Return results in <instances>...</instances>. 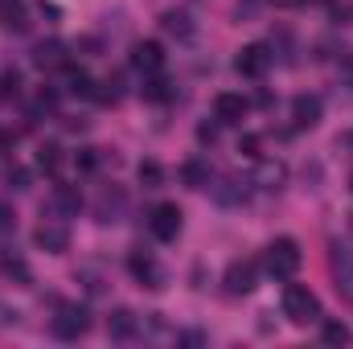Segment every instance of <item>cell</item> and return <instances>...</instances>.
Listing matches in <instances>:
<instances>
[{
  "label": "cell",
  "instance_id": "obj_1",
  "mask_svg": "<svg viewBox=\"0 0 353 349\" xmlns=\"http://www.w3.org/2000/svg\"><path fill=\"white\" fill-rule=\"evenodd\" d=\"M283 317H288L292 325H312V321H321V300H316V292L304 288V283H288V288H283Z\"/></svg>",
  "mask_w": 353,
  "mask_h": 349
},
{
  "label": "cell",
  "instance_id": "obj_2",
  "mask_svg": "<svg viewBox=\"0 0 353 349\" xmlns=\"http://www.w3.org/2000/svg\"><path fill=\"white\" fill-rule=\"evenodd\" d=\"M300 263H304V255H300V243H296V239H275V243H267V251H263L267 275L292 279V275L300 271Z\"/></svg>",
  "mask_w": 353,
  "mask_h": 349
},
{
  "label": "cell",
  "instance_id": "obj_3",
  "mask_svg": "<svg viewBox=\"0 0 353 349\" xmlns=\"http://www.w3.org/2000/svg\"><path fill=\"white\" fill-rule=\"evenodd\" d=\"M128 271H132V279L140 283V288H165V279H169V271L157 263V255L152 251H144V247H136L132 255H128Z\"/></svg>",
  "mask_w": 353,
  "mask_h": 349
},
{
  "label": "cell",
  "instance_id": "obj_4",
  "mask_svg": "<svg viewBox=\"0 0 353 349\" xmlns=\"http://www.w3.org/2000/svg\"><path fill=\"white\" fill-rule=\"evenodd\" d=\"M50 325H54V337L79 341V337L90 329V312L83 308V304H58V317H54Z\"/></svg>",
  "mask_w": 353,
  "mask_h": 349
},
{
  "label": "cell",
  "instance_id": "obj_5",
  "mask_svg": "<svg viewBox=\"0 0 353 349\" xmlns=\"http://www.w3.org/2000/svg\"><path fill=\"white\" fill-rule=\"evenodd\" d=\"M271 62H275L271 46L255 41V46H243V50H239V58H234V70H239L243 79H263L267 70H271Z\"/></svg>",
  "mask_w": 353,
  "mask_h": 349
},
{
  "label": "cell",
  "instance_id": "obj_6",
  "mask_svg": "<svg viewBox=\"0 0 353 349\" xmlns=\"http://www.w3.org/2000/svg\"><path fill=\"white\" fill-rule=\"evenodd\" d=\"M181 210H176L173 201H161V206H152V214H148V230H152V239H161V243H176V235H181Z\"/></svg>",
  "mask_w": 353,
  "mask_h": 349
},
{
  "label": "cell",
  "instance_id": "obj_7",
  "mask_svg": "<svg viewBox=\"0 0 353 349\" xmlns=\"http://www.w3.org/2000/svg\"><path fill=\"white\" fill-rule=\"evenodd\" d=\"M222 283H226L230 296H247V292H255V288H259V263L255 259H234L230 267H226Z\"/></svg>",
  "mask_w": 353,
  "mask_h": 349
},
{
  "label": "cell",
  "instance_id": "obj_8",
  "mask_svg": "<svg viewBox=\"0 0 353 349\" xmlns=\"http://www.w3.org/2000/svg\"><path fill=\"white\" fill-rule=\"evenodd\" d=\"M33 243H37L41 251H50V255H62V251H70V226H66L62 218H46V222L33 230Z\"/></svg>",
  "mask_w": 353,
  "mask_h": 349
},
{
  "label": "cell",
  "instance_id": "obj_9",
  "mask_svg": "<svg viewBox=\"0 0 353 349\" xmlns=\"http://www.w3.org/2000/svg\"><path fill=\"white\" fill-rule=\"evenodd\" d=\"M329 267H333V283H337V292L353 304V251L350 247H341V243H333V247H329Z\"/></svg>",
  "mask_w": 353,
  "mask_h": 349
},
{
  "label": "cell",
  "instance_id": "obj_10",
  "mask_svg": "<svg viewBox=\"0 0 353 349\" xmlns=\"http://www.w3.org/2000/svg\"><path fill=\"white\" fill-rule=\"evenodd\" d=\"M132 66L148 79V74H161L165 70V46L161 41H136L132 46Z\"/></svg>",
  "mask_w": 353,
  "mask_h": 349
},
{
  "label": "cell",
  "instance_id": "obj_11",
  "mask_svg": "<svg viewBox=\"0 0 353 349\" xmlns=\"http://www.w3.org/2000/svg\"><path fill=\"white\" fill-rule=\"evenodd\" d=\"M247 111H251V103H247L243 94H234V90H222V94L214 99V119H218V123H243Z\"/></svg>",
  "mask_w": 353,
  "mask_h": 349
},
{
  "label": "cell",
  "instance_id": "obj_12",
  "mask_svg": "<svg viewBox=\"0 0 353 349\" xmlns=\"http://www.w3.org/2000/svg\"><path fill=\"white\" fill-rule=\"evenodd\" d=\"M33 66H37V70H66V66H70L66 46H62V41H37V46H33Z\"/></svg>",
  "mask_w": 353,
  "mask_h": 349
},
{
  "label": "cell",
  "instance_id": "obj_13",
  "mask_svg": "<svg viewBox=\"0 0 353 349\" xmlns=\"http://www.w3.org/2000/svg\"><path fill=\"white\" fill-rule=\"evenodd\" d=\"M50 210H54L58 218H74V214L83 210V193H79V185H54V193H50Z\"/></svg>",
  "mask_w": 353,
  "mask_h": 349
},
{
  "label": "cell",
  "instance_id": "obj_14",
  "mask_svg": "<svg viewBox=\"0 0 353 349\" xmlns=\"http://www.w3.org/2000/svg\"><path fill=\"white\" fill-rule=\"evenodd\" d=\"M321 99L316 94H296L292 99V119H296V128H316L321 123Z\"/></svg>",
  "mask_w": 353,
  "mask_h": 349
},
{
  "label": "cell",
  "instance_id": "obj_15",
  "mask_svg": "<svg viewBox=\"0 0 353 349\" xmlns=\"http://www.w3.org/2000/svg\"><path fill=\"white\" fill-rule=\"evenodd\" d=\"M0 29L25 33L29 29V4L25 0H0Z\"/></svg>",
  "mask_w": 353,
  "mask_h": 349
},
{
  "label": "cell",
  "instance_id": "obj_16",
  "mask_svg": "<svg viewBox=\"0 0 353 349\" xmlns=\"http://www.w3.org/2000/svg\"><path fill=\"white\" fill-rule=\"evenodd\" d=\"M107 333H111L115 341H128V337H136V333H140V317H136V312H128V308H115V312L107 317Z\"/></svg>",
  "mask_w": 353,
  "mask_h": 349
},
{
  "label": "cell",
  "instance_id": "obj_17",
  "mask_svg": "<svg viewBox=\"0 0 353 349\" xmlns=\"http://www.w3.org/2000/svg\"><path fill=\"white\" fill-rule=\"evenodd\" d=\"M99 222H119L123 218V210H128V197L119 193V189H103V197H99Z\"/></svg>",
  "mask_w": 353,
  "mask_h": 349
},
{
  "label": "cell",
  "instance_id": "obj_18",
  "mask_svg": "<svg viewBox=\"0 0 353 349\" xmlns=\"http://www.w3.org/2000/svg\"><path fill=\"white\" fill-rule=\"evenodd\" d=\"M161 29H165L169 37H181V41H185V37H193V17H189L185 8H169V12L161 17Z\"/></svg>",
  "mask_w": 353,
  "mask_h": 349
},
{
  "label": "cell",
  "instance_id": "obj_19",
  "mask_svg": "<svg viewBox=\"0 0 353 349\" xmlns=\"http://www.w3.org/2000/svg\"><path fill=\"white\" fill-rule=\"evenodd\" d=\"M214 197H218L222 206H239V201H247V181H239V177H222V181L214 185Z\"/></svg>",
  "mask_w": 353,
  "mask_h": 349
},
{
  "label": "cell",
  "instance_id": "obj_20",
  "mask_svg": "<svg viewBox=\"0 0 353 349\" xmlns=\"http://www.w3.org/2000/svg\"><path fill=\"white\" fill-rule=\"evenodd\" d=\"M283 181H288V165H283V161H263V157H259L255 185H263V189H279Z\"/></svg>",
  "mask_w": 353,
  "mask_h": 349
},
{
  "label": "cell",
  "instance_id": "obj_21",
  "mask_svg": "<svg viewBox=\"0 0 353 349\" xmlns=\"http://www.w3.org/2000/svg\"><path fill=\"white\" fill-rule=\"evenodd\" d=\"M0 275L12 279V283H29V279H33L29 263L21 259V255H8V251H0Z\"/></svg>",
  "mask_w": 353,
  "mask_h": 349
},
{
  "label": "cell",
  "instance_id": "obj_22",
  "mask_svg": "<svg viewBox=\"0 0 353 349\" xmlns=\"http://www.w3.org/2000/svg\"><path fill=\"white\" fill-rule=\"evenodd\" d=\"M66 94H79V99H94V79H90L87 70H74V66H66V83H62Z\"/></svg>",
  "mask_w": 353,
  "mask_h": 349
},
{
  "label": "cell",
  "instance_id": "obj_23",
  "mask_svg": "<svg viewBox=\"0 0 353 349\" xmlns=\"http://www.w3.org/2000/svg\"><path fill=\"white\" fill-rule=\"evenodd\" d=\"M140 94H144L148 103H169L176 90H173V83H169L165 74H148V79H144V87H140Z\"/></svg>",
  "mask_w": 353,
  "mask_h": 349
},
{
  "label": "cell",
  "instance_id": "obj_24",
  "mask_svg": "<svg viewBox=\"0 0 353 349\" xmlns=\"http://www.w3.org/2000/svg\"><path fill=\"white\" fill-rule=\"evenodd\" d=\"M181 181H185L189 189H205V185L214 181V173H210L205 161H185V165H181Z\"/></svg>",
  "mask_w": 353,
  "mask_h": 349
},
{
  "label": "cell",
  "instance_id": "obj_25",
  "mask_svg": "<svg viewBox=\"0 0 353 349\" xmlns=\"http://www.w3.org/2000/svg\"><path fill=\"white\" fill-rule=\"evenodd\" d=\"M37 169L50 173V177H58L62 173V148H58V144H41V148H37Z\"/></svg>",
  "mask_w": 353,
  "mask_h": 349
},
{
  "label": "cell",
  "instance_id": "obj_26",
  "mask_svg": "<svg viewBox=\"0 0 353 349\" xmlns=\"http://www.w3.org/2000/svg\"><path fill=\"white\" fill-rule=\"evenodd\" d=\"M136 177H140L144 189H161V185H165V169H161V161H140Z\"/></svg>",
  "mask_w": 353,
  "mask_h": 349
},
{
  "label": "cell",
  "instance_id": "obj_27",
  "mask_svg": "<svg viewBox=\"0 0 353 349\" xmlns=\"http://www.w3.org/2000/svg\"><path fill=\"white\" fill-rule=\"evenodd\" d=\"M350 337H353V333L341 325V321H329V325L321 329V341H325V346H345Z\"/></svg>",
  "mask_w": 353,
  "mask_h": 349
},
{
  "label": "cell",
  "instance_id": "obj_28",
  "mask_svg": "<svg viewBox=\"0 0 353 349\" xmlns=\"http://www.w3.org/2000/svg\"><path fill=\"white\" fill-rule=\"evenodd\" d=\"M94 99H99V103H119V79L111 74V79L94 83Z\"/></svg>",
  "mask_w": 353,
  "mask_h": 349
},
{
  "label": "cell",
  "instance_id": "obj_29",
  "mask_svg": "<svg viewBox=\"0 0 353 349\" xmlns=\"http://www.w3.org/2000/svg\"><path fill=\"white\" fill-rule=\"evenodd\" d=\"M54 111H58V94L54 90H41L33 99V115H54Z\"/></svg>",
  "mask_w": 353,
  "mask_h": 349
},
{
  "label": "cell",
  "instance_id": "obj_30",
  "mask_svg": "<svg viewBox=\"0 0 353 349\" xmlns=\"http://www.w3.org/2000/svg\"><path fill=\"white\" fill-rule=\"evenodd\" d=\"M17 90H21V74L17 70H4L0 74V99H12Z\"/></svg>",
  "mask_w": 353,
  "mask_h": 349
},
{
  "label": "cell",
  "instance_id": "obj_31",
  "mask_svg": "<svg viewBox=\"0 0 353 349\" xmlns=\"http://www.w3.org/2000/svg\"><path fill=\"white\" fill-rule=\"evenodd\" d=\"M74 165H79L83 173H94V169H99V148H83V152L74 157Z\"/></svg>",
  "mask_w": 353,
  "mask_h": 349
},
{
  "label": "cell",
  "instance_id": "obj_32",
  "mask_svg": "<svg viewBox=\"0 0 353 349\" xmlns=\"http://www.w3.org/2000/svg\"><path fill=\"white\" fill-rule=\"evenodd\" d=\"M259 144H263L259 136H243V140H239V152H243V157H251V161H259V157H263V152H259Z\"/></svg>",
  "mask_w": 353,
  "mask_h": 349
},
{
  "label": "cell",
  "instance_id": "obj_33",
  "mask_svg": "<svg viewBox=\"0 0 353 349\" xmlns=\"http://www.w3.org/2000/svg\"><path fill=\"white\" fill-rule=\"evenodd\" d=\"M8 230H17V214L8 206H0V235H8Z\"/></svg>",
  "mask_w": 353,
  "mask_h": 349
},
{
  "label": "cell",
  "instance_id": "obj_34",
  "mask_svg": "<svg viewBox=\"0 0 353 349\" xmlns=\"http://www.w3.org/2000/svg\"><path fill=\"white\" fill-rule=\"evenodd\" d=\"M197 140H201V144H214V140H218V123H201V128H197Z\"/></svg>",
  "mask_w": 353,
  "mask_h": 349
},
{
  "label": "cell",
  "instance_id": "obj_35",
  "mask_svg": "<svg viewBox=\"0 0 353 349\" xmlns=\"http://www.w3.org/2000/svg\"><path fill=\"white\" fill-rule=\"evenodd\" d=\"M176 341H181V346H201V341H205V337H201V333H181V337H176Z\"/></svg>",
  "mask_w": 353,
  "mask_h": 349
},
{
  "label": "cell",
  "instance_id": "obj_36",
  "mask_svg": "<svg viewBox=\"0 0 353 349\" xmlns=\"http://www.w3.org/2000/svg\"><path fill=\"white\" fill-rule=\"evenodd\" d=\"M300 4H329V0H300Z\"/></svg>",
  "mask_w": 353,
  "mask_h": 349
},
{
  "label": "cell",
  "instance_id": "obj_37",
  "mask_svg": "<svg viewBox=\"0 0 353 349\" xmlns=\"http://www.w3.org/2000/svg\"><path fill=\"white\" fill-rule=\"evenodd\" d=\"M350 189H353V177H350Z\"/></svg>",
  "mask_w": 353,
  "mask_h": 349
}]
</instances>
